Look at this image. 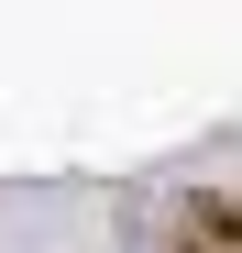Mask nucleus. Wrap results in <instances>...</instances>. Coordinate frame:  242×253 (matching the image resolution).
Wrapping results in <instances>:
<instances>
[{
	"label": "nucleus",
	"instance_id": "nucleus-1",
	"mask_svg": "<svg viewBox=\"0 0 242 253\" xmlns=\"http://www.w3.org/2000/svg\"><path fill=\"white\" fill-rule=\"evenodd\" d=\"M176 253H231V187H198L176 209Z\"/></svg>",
	"mask_w": 242,
	"mask_h": 253
}]
</instances>
